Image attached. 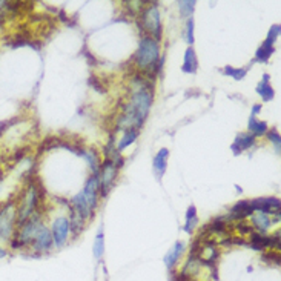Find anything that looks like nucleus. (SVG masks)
Listing matches in <instances>:
<instances>
[{
	"instance_id": "1",
	"label": "nucleus",
	"mask_w": 281,
	"mask_h": 281,
	"mask_svg": "<svg viewBox=\"0 0 281 281\" xmlns=\"http://www.w3.org/2000/svg\"><path fill=\"white\" fill-rule=\"evenodd\" d=\"M152 100H154L152 80L137 73L132 80L131 94L121 103V112L119 114L116 129L117 131H126V129L140 131L145 120L148 119Z\"/></svg>"
},
{
	"instance_id": "2",
	"label": "nucleus",
	"mask_w": 281,
	"mask_h": 281,
	"mask_svg": "<svg viewBox=\"0 0 281 281\" xmlns=\"http://www.w3.org/2000/svg\"><path fill=\"white\" fill-rule=\"evenodd\" d=\"M14 200H16V224L19 228L40 209V203L45 200V191L36 178H30Z\"/></svg>"
},
{
	"instance_id": "3",
	"label": "nucleus",
	"mask_w": 281,
	"mask_h": 281,
	"mask_svg": "<svg viewBox=\"0 0 281 281\" xmlns=\"http://www.w3.org/2000/svg\"><path fill=\"white\" fill-rule=\"evenodd\" d=\"M134 66L138 74L145 76L149 80L159 73V62H160V45L159 40L149 36H142L138 41V49L132 57Z\"/></svg>"
},
{
	"instance_id": "4",
	"label": "nucleus",
	"mask_w": 281,
	"mask_h": 281,
	"mask_svg": "<svg viewBox=\"0 0 281 281\" xmlns=\"http://www.w3.org/2000/svg\"><path fill=\"white\" fill-rule=\"evenodd\" d=\"M140 28L143 30V36H149L156 40L161 39L163 26H161V19L159 12V5L157 3H149L148 6L143 8L140 12Z\"/></svg>"
},
{
	"instance_id": "5",
	"label": "nucleus",
	"mask_w": 281,
	"mask_h": 281,
	"mask_svg": "<svg viewBox=\"0 0 281 281\" xmlns=\"http://www.w3.org/2000/svg\"><path fill=\"white\" fill-rule=\"evenodd\" d=\"M16 229V200L12 199L0 206V241L9 243Z\"/></svg>"
},
{
	"instance_id": "6",
	"label": "nucleus",
	"mask_w": 281,
	"mask_h": 281,
	"mask_svg": "<svg viewBox=\"0 0 281 281\" xmlns=\"http://www.w3.org/2000/svg\"><path fill=\"white\" fill-rule=\"evenodd\" d=\"M97 177H98V195L106 197L109 194L111 188L114 186V183L117 181V177H119L117 166L109 159H105V161H102V164H100V169H98Z\"/></svg>"
},
{
	"instance_id": "7",
	"label": "nucleus",
	"mask_w": 281,
	"mask_h": 281,
	"mask_svg": "<svg viewBox=\"0 0 281 281\" xmlns=\"http://www.w3.org/2000/svg\"><path fill=\"white\" fill-rule=\"evenodd\" d=\"M51 235H52V241L57 247H62L66 244L68 237L71 234V221H69L68 217L60 215L52 221L51 226Z\"/></svg>"
},
{
	"instance_id": "8",
	"label": "nucleus",
	"mask_w": 281,
	"mask_h": 281,
	"mask_svg": "<svg viewBox=\"0 0 281 281\" xmlns=\"http://www.w3.org/2000/svg\"><path fill=\"white\" fill-rule=\"evenodd\" d=\"M54 246V241H52V235H51V231L49 228H46L45 224H41L36 238L31 243V250L37 252V254H46L49 252Z\"/></svg>"
},
{
	"instance_id": "9",
	"label": "nucleus",
	"mask_w": 281,
	"mask_h": 281,
	"mask_svg": "<svg viewBox=\"0 0 281 281\" xmlns=\"http://www.w3.org/2000/svg\"><path fill=\"white\" fill-rule=\"evenodd\" d=\"M250 206L252 209L258 210V212H264L268 215H280V199H275V197H266V199H257V200H250Z\"/></svg>"
},
{
	"instance_id": "10",
	"label": "nucleus",
	"mask_w": 281,
	"mask_h": 281,
	"mask_svg": "<svg viewBox=\"0 0 281 281\" xmlns=\"http://www.w3.org/2000/svg\"><path fill=\"white\" fill-rule=\"evenodd\" d=\"M81 194H83V197H85L88 206L92 209V212H94V210L97 209V206H98V199H100V195H98V177L97 175L92 174L88 178Z\"/></svg>"
},
{
	"instance_id": "11",
	"label": "nucleus",
	"mask_w": 281,
	"mask_h": 281,
	"mask_svg": "<svg viewBox=\"0 0 281 281\" xmlns=\"http://www.w3.org/2000/svg\"><path fill=\"white\" fill-rule=\"evenodd\" d=\"M254 145H255V137L252 134H249V132H241V134H238L235 137L231 148H232L235 156H238V154H241L243 151L250 149Z\"/></svg>"
},
{
	"instance_id": "12",
	"label": "nucleus",
	"mask_w": 281,
	"mask_h": 281,
	"mask_svg": "<svg viewBox=\"0 0 281 281\" xmlns=\"http://www.w3.org/2000/svg\"><path fill=\"white\" fill-rule=\"evenodd\" d=\"M250 226L257 229L258 234H266L268 232V229L272 226V220L268 214L264 212H258V210H255L254 214L250 215Z\"/></svg>"
},
{
	"instance_id": "13",
	"label": "nucleus",
	"mask_w": 281,
	"mask_h": 281,
	"mask_svg": "<svg viewBox=\"0 0 281 281\" xmlns=\"http://www.w3.org/2000/svg\"><path fill=\"white\" fill-rule=\"evenodd\" d=\"M167 159H169V151L166 148L160 149L156 157L152 160V167H154V172L157 175V180H161L163 174L166 172V166H167Z\"/></svg>"
},
{
	"instance_id": "14",
	"label": "nucleus",
	"mask_w": 281,
	"mask_h": 281,
	"mask_svg": "<svg viewBox=\"0 0 281 281\" xmlns=\"http://www.w3.org/2000/svg\"><path fill=\"white\" fill-rule=\"evenodd\" d=\"M183 250H185V243H183V241H177V243L172 246V249L167 252L166 257H164V264L167 266V268H169V269L174 268V266L178 263L181 254H183Z\"/></svg>"
},
{
	"instance_id": "15",
	"label": "nucleus",
	"mask_w": 281,
	"mask_h": 281,
	"mask_svg": "<svg viewBox=\"0 0 281 281\" xmlns=\"http://www.w3.org/2000/svg\"><path fill=\"white\" fill-rule=\"evenodd\" d=\"M257 92L264 102H271L274 98L275 92H274V88L271 86V83H269V74H266L263 77V80L257 85Z\"/></svg>"
},
{
	"instance_id": "16",
	"label": "nucleus",
	"mask_w": 281,
	"mask_h": 281,
	"mask_svg": "<svg viewBox=\"0 0 281 281\" xmlns=\"http://www.w3.org/2000/svg\"><path fill=\"white\" fill-rule=\"evenodd\" d=\"M197 69H199V60H197V54L191 48L186 49L185 52V62H183V71L188 74H195Z\"/></svg>"
},
{
	"instance_id": "17",
	"label": "nucleus",
	"mask_w": 281,
	"mask_h": 281,
	"mask_svg": "<svg viewBox=\"0 0 281 281\" xmlns=\"http://www.w3.org/2000/svg\"><path fill=\"white\" fill-rule=\"evenodd\" d=\"M80 156L85 157V160L88 161L89 167L92 169V174L97 175V174H98V169H100V164H102L100 159H98V154H97L94 149H88V151L81 149V151H80Z\"/></svg>"
},
{
	"instance_id": "18",
	"label": "nucleus",
	"mask_w": 281,
	"mask_h": 281,
	"mask_svg": "<svg viewBox=\"0 0 281 281\" xmlns=\"http://www.w3.org/2000/svg\"><path fill=\"white\" fill-rule=\"evenodd\" d=\"M274 51H275L274 43H271V41H268V40H264V43L255 52V62L266 63L271 59V55L274 54Z\"/></svg>"
},
{
	"instance_id": "19",
	"label": "nucleus",
	"mask_w": 281,
	"mask_h": 281,
	"mask_svg": "<svg viewBox=\"0 0 281 281\" xmlns=\"http://www.w3.org/2000/svg\"><path fill=\"white\" fill-rule=\"evenodd\" d=\"M249 131L254 137H261L268 132V123L258 120L257 117H249Z\"/></svg>"
},
{
	"instance_id": "20",
	"label": "nucleus",
	"mask_w": 281,
	"mask_h": 281,
	"mask_svg": "<svg viewBox=\"0 0 281 281\" xmlns=\"http://www.w3.org/2000/svg\"><path fill=\"white\" fill-rule=\"evenodd\" d=\"M137 137H138V131L137 129H126L124 131V134H123V137L119 140V151L121 152L124 148H128L129 145H132L135 140H137Z\"/></svg>"
},
{
	"instance_id": "21",
	"label": "nucleus",
	"mask_w": 281,
	"mask_h": 281,
	"mask_svg": "<svg viewBox=\"0 0 281 281\" xmlns=\"http://www.w3.org/2000/svg\"><path fill=\"white\" fill-rule=\"evenodd\" d=\"M92 252H94V257L97 260H100L105 254V237H103V232L100 231L97 234L95 240H94V244H92Z\"/></svg>"
},
{
	"instance_id": "22",
	"label": "nucleus",
	"mask_w": 281,
	"mask_h": 281,
	"mask_svg": "<svg viewBox=\"0 0 281 281\" xmlns=\"http://www.w3.org/2000/svg\"><path fill=\"white\" fill-rule=\"evenodd\" d=\"M199 224V217H197V209L195 206H189L188 209V214H186V226H185V231L188 234H191L195 226Z\"/></svg>"
},
{
	"instance_id": "23",
	"label": "nucleus",
	"mask_w": 281,
	"mask_h": 281,
	"mask_svg": "<svg viewBox=\"0 0 281 281\" xmlns=\"http://www.w3.org/2000/svg\"><path fill=\"white\" fill-rule=\"evenodd\" d=\"M223 73L226 74V76H229V77H232V79H235V80H241V79H244V76H246V73H247V69H246V68L224 66Z\"/></svg>"
},
{
	"instance_id": "24",
	"label": "nucleus",
	"mask_w": 281,
	"mask_h": 281,
	"mask_svg": "<svg viewBox=\"0 0 281 281\" xmlns=\"http://www.w3.org/2000/svg\"><path fill=\"white\" fill-rule=\"evenodd\" d=\"M263 261L264 263H269V264H277L280 266V252L278 250H264V254H263Z\"/></svg>"
},
{
	"instance_id": "25",
	"label": "nucleus",
	"mask_w": 281,
	"mask_h": 281,
	"mask_svg": "<svg viewBox=\"0 0 281 281\" xmlns=\"http://www.w3.org/2000/svg\"><path fill=\"white\" fill-rule=\"evenodd\" d=\"M145 3L146 2H126V8H128V11L131 12V16H140V12L143 11L145 8Z\"/></svg>"
},
{
	"instance_id": "26",
	"label": "nucleus",
	"mask_w": 281,
	"mask_h": 281,
	"mask_svg": "<svg viewBox=\"0 0 281 281\" xmlns=\"http://www.w3.org/2000/svg\"><path fill=\"white\" fill-rule=\"evenodd\" d=\"M194 8H195V2H178V9H180V14L183 17H189L191 14L194 12Z\"/></svg>"
},
{
	"instance_id": "27",
	"label": "nucleus",
	"mask_w": 281,
	"mask_h": 281,
	"mask_svg": "<svg viewBox=\"0 0 281 281\" xmlns=\"http://www.w3.org/2000/svg\"><path fill=\"white\" fill-rule=\"evenodd\" d=\"M234 228H235V229H237L238 232H240L241 235H247V234L250 235L252 232H254V228H252V226H250V224H249V223L243 221V220H241V221H235V224H234Z\"/></svg>"
},
{
	"instance_id": "28",
	"label": "nucleus",
	"mask_w": 281,
	"mask_h": 281,
	"mask_svg": "<svg viewBox=\"0 0 281 281\" xmlns=\"http://www.w3.org/2000/svg\"><path fill=\"white\" fill-rule=\"evenodd\" d=\"M266 137H268L272 143H275L277 145V152H280V143H281V137H280V134H278V131L274 128V129H271V131H268L266 132Z\"/></svg>"
},
{
	"instance_id": "29",
	"label": "nucleus",
	"mask_w": 281,
	"mask_h": 281,
	"mask_svg": "<svg viewBox=\"0 0 281 281\" xmlns=\"http://www.w3.org/2000/svg\"><path fill=\"white\" fill-rule=\"evenodd\" d=\"M186 40L188 43L192 45L194 43V19H188V23H186Z\"/></svg>"
},
{
	"instance_id": "30",
	"label": "nucleus",
	"mask_w": 281,
	"mask_h": 281,
	"mask_svg": "<svg viewBox=\"0 0 281 281\" xmlns=\"http://www.w3.org/2000/svg\"><path fill=\"white\" fill-rule=\"evenodd\" d=\"M278 36H280V25H274L271 30H269V34H268V39H266V40L275 45V41H277Z\"/></svg>"
},
{
	"instance_id": "31",
	"label": "nucleus",
	"mask_w": 281,
	"mask_h": 281,
	"mask_svg": "<svg viewBox=\"0 0 281 281\" xmlns=\"http://www.w3.org/2000/svg\"><path fill=\"white\" fill-rule=\"evenodd\" d=\"M91 85H92V86H94L98 92H100V94H103V92H105V88L100 85V81L97 80V77H91Z\"/></svg>"
},
{
	"instance_id": "32",
	"label": "nucleus",
	"mask_w": 281,
	"mask_h": 281,
	"mask_svg": "<svg viewBox=\"0 0 281 281\" xmlns=\"http://www.w3.org/2000/svg\"><path fill=\"white\" fill-rule=\"evenodd\" d=\"M261 111V105H255L254 108H252V117H257V114Z\"/></svg>"
},
{
	"instance_id": "33",
	"label": "nucleus",
	"mask_w": 281,
	"mask_h": 281,
	"mask_svg": "<svg viewBox=\"0 0 281 281\" xmlns=\"http://www.w3.org/2000/svg\"><path fill=\"white\" fill-rule=\"evenodd\" d=\"M5 257H8V250H6L5 247H2V246H0V260H2V258H5Z\"/></svg>"
},
{
	"instance_id": "34",
	"label": "nucleus",
	"mask_w": 281,
	"mask_h": 281,
	"mask_svg": "<svg viewBox=\"0 0 281 281\" xmlns=\"http://www.w3.org/2000/svg\"><path fill=\"white\" fill-rule=\"evenodd\" d=\"M0 167H2V161H0Z\"/></svg>"
}]
</instances>
